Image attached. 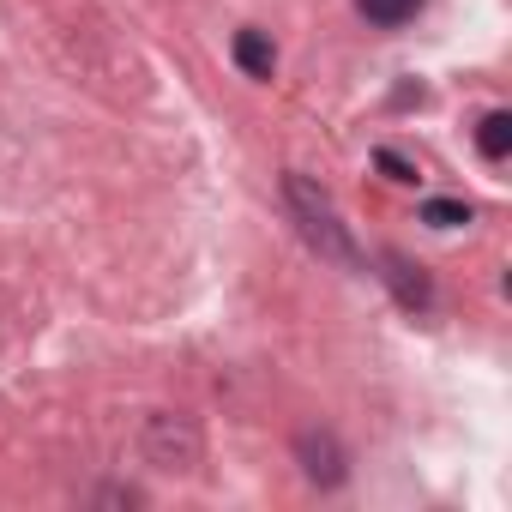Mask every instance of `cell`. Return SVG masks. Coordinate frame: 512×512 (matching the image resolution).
<instances>
[{
    "mask_svg": "<svg viewBox=\"0 0 512 512\" xmlns=\"http://www.w3.org/2000/svg\"><path fill=\"white\" fill-rule=\"evenodd\" d=\"M284 199H290V211H296V223H302V235L326 253L332 266H344V272H356L362 266V253H356V241H350V229L338 223V211H332V199L308 181V175H284Z\"/></svg>",
    "mask_w": 512,
    "mask_h": 512,
    "instance_id": "obj_1",
    "label": "cell"
},
{
    "mask_svg": "<svg viewBox=\"0 0 512 512\" xmlns=\"http://www.w3.org/2000/svg\"><path fill=\"white\" fill-rule=\"evenodd\" d=\"M145 458L157 470H193L199 458V428L181 422V416H151L145 422Z\"/></svg>",
    "mask_w": 512,
    "mask_h": 512,
    "instance_id": "obj_2",
    "label": "cell"
},
{
    "mask_svg": "<svg viewBox=\"0 0 512 512\" xmlns=\"http://www.w3.org/2000/svg\"><path fill=\"white\" fill-rule=\"evenodd\" d=\"M296 458H302L308 482H320V488H338V482H344V446H338L326 428H308V434L296 440Z\"/></svg>",
    "mask_w": 512,
    "mask_h": 512,
    "instance_id": "obj_3",
    "label": "cell"
},
{
    "mask_svg": "<svg viewBox=\"0 0 512 512\" xmlns=\"http://www.w3.org/2000/svg\"><path fill=\"white\" fill-rule=\"evenodd\" d=\"M386 284H392V296H398L404 308H428V302H434L428 272H422V266H410L404 253H386Z\"/></svg>",
    "mask_w": 512,
    "mask_h": 512,
    "instance_id": "obj_4",
    "label": "cell"
},
{
    "mask_svg": "<svg viewBox=\"0 0 512 512\" xmlns=\"http://www.w3.org/2000/svg\"><path fill=\"white\" fill-rule=\"evenodd\" d=\"M235 67L247 73V79H272V67H278V49H272V37L266 31H235Z\"/></svg>",
    "mask_w": 512,
    "mask_h": 512,
    "instance_id": "obj_5",
    "label": "cell"
},
{
    "mask_svg": "<svg viewBox=\"0 0 512 512\" xmlns=\"http://www.w3.org/2000/svg\"><path fill=\"white\" fill-rule=\"evenodd\" d=\"M476 151H482L488 163H506V151H512V115H506V109H488V115L476 121Z\"/></svg>",
    "mask_w": 512,
    "mask_h": 512,
    "instance_id": "obj_6",
    "label": "cell"
},
{
    "mask_svg": "<svg viewBox=\"0 0 512 512\" xmlns=\"http://www.w3.org/2000/svg\"><path fill=\"white\" fill-rule=\"evenodd\" d=\"M356 13H362L368 25L392 31V25H410V19L422 13V0H356Z\"/></svg>",
    "mask_w": 512,
    "mask_h": 512,
    "instance_id": "obj_7",
    "label": "cell"
},
{
    "mask_svg": "<svg viewBox=\"0 0 512 512\" xmlns=\"http://www.w3.org/2000/svg\"><path fill=\"white\" fill-rule=\"evenodd\" d=\"M422 223L428 229H458V223H470V205L464 199H428L422 205Z\"/></svg>",
    "mask_w": 512,
    "mask_h": 512,
    "instance_id": "obj_8",
    "label": "cell"
},
{
    "mask_svg": "<svg viewBox=\"0 0 512 512\" xmlns=\"http://www.w3.org/2000/svg\"><path fill=\"white\" fill-rule=\"evenodd\" d=\"M374 163H380V169H386V181H398V187H416V181H422V175H416V163H404V157H398V151H386V145L374 151Z\"/></svg>",
    "mask_w": 512,
    "mask_h": 512,
    "instance_id": "obj_9",
    "label": "cell"
}]
</instances>
